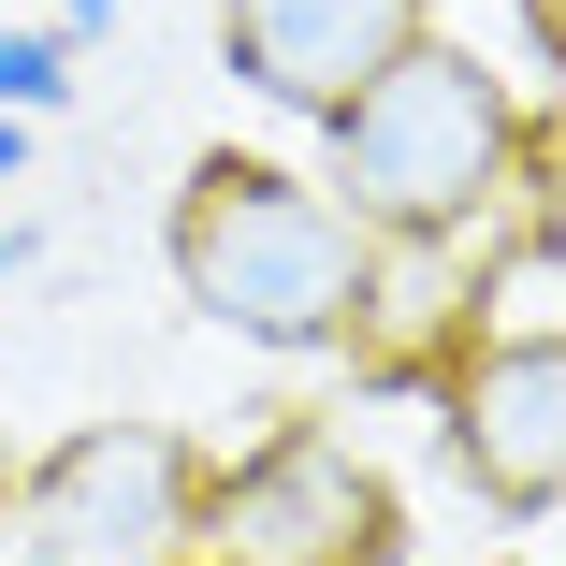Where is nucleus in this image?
I'll list each match as a JSON object with an SVG mask.
<instances>
[{"label": "nucleus", "mask_w": 566, "mask_h": 566, "mask_svg": "<svg viewBox=\"0 0 566 566\" xmlns=\"http://www.w3.org/2000/svg\"><path fill=\"white\" fill-rule=\"evenodd\" d=\"M0 189H15V117H0Z\"/></svg>", "instance_id": "nucleus-10"}, {"label": "nucleus", "mask_w": 566, "mask_h": 566, "mask_svg": "<svg viewBox=\"0 0 566 566\" xmlns=\"http://www.w3.org/2000/svg\"><path fill=\"white\" fill-rule=\"evenodd\" d=\"M175 291L218 334H248V349H349L364 305H378V233L334 189L218 146L175 189Z\"/></svg>", "instance_id": "nucleus-2"}, {"label": "nucleus", "mask_w": 566, "mask_h": 566, "mask_svg": "<svg viewBox=\"0 0 566 566\" xmlns=\"http://www.w3.org/2000/svg\"><path fill=\"white\" fill-rule=\"evenodd\" d=\"M392 480L334 421H276L262 450L189 480V552L203 566H392Z\"/></svg>", "instance_id": "nucleus-3"}, {"label": "nucleus", "mask_w": 566, "mask_h": 566, "mask_svg": "<svg viewBox=\"0 0 566 566\" xmlns=\"http://www.w3.org/2000/svg\"><path fill=\"white\" fill-rule=\"evenodd\" d=\"M0 262H15V233H0Z\"/></svg>", "instance_id": "nucleus-11"}, {"label": "nucleus", "mask_w": 566, "mask_h": 566, "mask_svg": "<svg viewBox=\"0 0 566 566\" xmlns=\"http://www.w3.org/2000/svg\"><path fill=\"white\" fill-rule=\"evenodd\" d=\"M59 87H73V44L59 30H0V117H44Z\"/></svg>", "instance_id": "nucleus-8"}, {"label": "nucleus", "mask_w": 566, "mask_h": 566, "mask_svg": "<svg viewBox=\"0 0 566 566\" xmlns=\"http://www.w3.org/2000/svg\"><path fill=\"white\" fill-rule=\"evenodd\" d=\"M189 436L160 421H73L44 465L15 480L30 566H175L189 552Z\"/></svg>", "instance_id": "nucleus-4"}, {"label": "nucleus", "mask_w": 566, "mask_h": 566, "mask_svg": "<svg viewBox=\"0 0 566 566\" xmlns=\"http://www.w3.org/2000/svg\"><path fill=\"white\" fill-rule=\"evenodd\" d=\"M319 132H334V189H349V218H364V233H392V248L480 233V218L509 203V175L537 160L509 73H494L480 44H450V30H407Z\"/></svg>", "instance_id": "nucleus-1"}, {"label": "nucleus", "mask_w": 566, "mask_h": 566, "mask_svg": "<svg viewBox=\"0 0 566 566\" xmlns=\"http://www.w3.org/2000/svg\"><path fill=\"white\" fill-rule=\"evenodd\" d=\"M450 450L509 523H537L566 494V349H465L450 364Z\"/></svg>", "instance_id": "nucleus-6"}, {"label": "nucleus", "mask_w": 566, "mask_h": 566, "mask_svg": "<svg viewBox=\"0 0 566 566\" xmlns=\"http://www.w3.org/2000/svg\"><path fill=\"white\" fill-rule=\"evenodd\" d=\"M407 30H436V0H233V15H218L233 73L262 102H291V117H334Z\"/></svg>", "instance_id": "nucleus-5"}, {"label": "nucleus", "mask_w": 566, "mask_h": 566, "mask_svg": "<svg viewBox=\"0 0 566 566\" xmlns=\"http://www.w3.org/2000/svg\"><path fill=\"white\" fill-rule=\"evenodd\" d=\"M59 15H73V30H117V0H59Z\"/></svg>", "instance_id": "nucleus-9"}, {"label": "nucleus", "mask_w": 566, "mask_h": 566, "mask_svg": "<svg viewBox=\"0 0 566 566\" xmlns=\"http://www.w3.org/2000/svg\"><path fill=\"white\" fill-rule=\"evenodd\" d=\"M465 349H566V262H552V218L494 248V276L465 291Z\"/></svg>", "instance_id": "nucleus-7"}]
</instances>
